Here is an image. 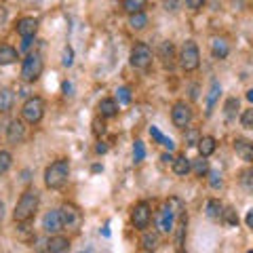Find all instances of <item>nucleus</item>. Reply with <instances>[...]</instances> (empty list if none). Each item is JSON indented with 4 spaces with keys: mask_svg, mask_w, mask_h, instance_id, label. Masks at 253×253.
I'll return each mask as SVG.
<instances>
[{
    "mask_svg": "<svg viewBox=\"0 0 253 253\" xmlns=\"http://www.w3.org/2000/svg\"><path fill=\"white\" fill-rule=\"evenodd\" d=\"M241 184L247 188V190H253V169H247V171H243L241 173Z\"/></svg>",
    "mask_w": 253,
    "mask_h": 253,
    "instance_id": "obj_38",
    "label": "nucleus"
},
{
    "mask_svg": "<svg viewBox=\"0 0 253 253\" xmlns=\"http://www.w3.org/2000/svg\"><path fill=\"white\" fill-rule=\"evenodd\" d=\"M203 4H205V0H186V6L192 11H199Z\"/></svg>",
    "mask_w": 253,
    "mask_h": 253,
    "instance_id": "obj_42",
    "label": "nucleus"
},
{
    "mask_svg": "<svg viewBox=\"0 0 253 253\" xmlns=\"http://www.w3.org/2000/svg\"><path fill=\"white\" fill-rule=\"evenodd\" d=\"M192 171H194V175H207L209 173V163H207V158L201 156V158H196V161H192Z\"/></svg>",
    "mask_w": 253,
    "mask_h": 253,
    "instance_id": "obj_26",
    "label": "nucleus"
},
{
    "mask_svg": "<svg viewBox=\"0 0 253 253\" xmlns=\"http://www.w3.org/2000/svg\"><path fill=\"white\" fill-rule=\"evenodd\" d=\"M13 99L15 95L11 89H0V112H9L13 106Z\"/></svg>",
    "mask_w": 253,
    "mask_h": 253,
    "instance_id": "obj_25",
    "label": "nucleus"
},
{
    "mask_svg": "<svg viewBox=\"0 0 253 253\" xmlns=\"http://www.w3.org/2000/svg\"><path fill=\"white\" fill-rule=\"evenodd\" d=\"M70 249V241L66 239V236H59V234H53L49 243H46V251L51 253H63Z\"/></svg>",
    "mask_w": 253,
    "mask_h": 253,
    "instance_id": "obj_16",
    "label": "nucleus"
},
{
    "mask_svg": "<svg viewBox=\"0 0 253 253\" xmlns=\"http://www.w3.org/2000/svg\"><path fill=\"white\" fill-rule=\"evenodd\" d=\"M21 116L23 121L30 125H38L44 116V101L41 97H30L26 104L21 106Z\"/></svg>",
    "mask_w": 253,
    "mask_h": 253,
    "instance_id": "obj_5",
    "label": "nucleus"
},
{
    "mask_svg": "<svg viewBox=\"0 0 253 253\" xmlns=\"http://www.w3.org/2000/svg\"><path fill=\"white\" fill-rule=\"evenodd\" d=\"M150 219H152V211H150L148 203H137L131 211V221L137 230H146L150 226Z\"/></svg>",
    "mask_w": 253,
    "mask_h": 253,
    "instance_id": "obj_9",
    "label": "nucleus"
},
{
    "mask_svg": "<svg viewBox=\"0 0 253 253\" xmlns=\"http://www.w3.org/2000/svg\"><path fill=\"white\" fill-rule=\"evenodd\" d=\"M171 121L177 129H186V126L192 123V108H190L186 101H177L173 104V110H171Z\"/></svg>",
    "mask_w": 253,
    "mask_h": 253,
    "instance_id": "obj_7",
    "label": "nucleus"
},
{
    "mask_svg": "<svg viewBox=\"0 0 253 253\" xmlns=\"http://www.w3.org/2000/svg\"><path fill=\"white\" fill-rule=\"evenodd\" d=\"M129 26H131V30H144L146 26H148V15L144 13V11H139V13H133L131 17H129Z\"/></svg>",
    "mask_w": 253,
    "mask_h": 253,
    "instance_id": "obj_24",
    "label": "nucleus"
},
{
    "mask_svg": "<svg viewBox=\"0 0 253 253\" xmlns=\"http://www.w3.org/2000/svg\"><path fill=\"white\" fill-rule=\"evenodd\" d=\"M236 110H239V99H236V97H230V99L226 101V106H224V114H226L228 121H232V118H234Z\"/></svg>",
    "mask_w": 253,
    "mask_h": 253,
    "instance_id": "obj_32",
    "label": "nucleus"
},
{
    "mask_svg": "<svg viewBox=\"0 0 253 253\" xmlns=\"http://www.w3.org/2000/svg\"><path fill=\"white\" fill-rule=\"evenodd\" d=\"M150 137H152L154 141H158V144H161V146L165 144V139H167V137H165V135H163V133H161V131H158V129H156V126H150Z\"/></svg>",
    "mask_w": 253,
    "mask_h": 253,
    "instance_id": "obj_40",
    "label": "nucleus"
},
{
    "mask_svg": "<svg viewBox=\"0 0 253 253\" xmlns=\"http://www.w3.org/2000/svg\"><path fill=\"white\" fill-rule=\"evenodd\" d=\"M175 221H177L175 211H173L169 205H165V207L158 211V215H156V230L161 234H169V232L175 230Z\"/></svg>",
    "mask_w": 253,
    "mask_h": 253,
    "instance_id": "obj_6",
    "label": "nucleus"
},
{
    "mask_svg": "<svg viewBox=\"0 0 253 253\" xmlns=\"http://www.w3.org/2000/svg\"><path fill=\"white\" fill-rule=\"evenodd\" d=\"M13 61H17V51L9 44L0 46V66H11Z\"/></svg>",
    "mask_w": 253,
    "mask_h": 253,
    "instance_id": "obj_22",
    "label": "nucleus"
},
{
    "mask_svg": "<svg viewBox=\"0 0 253 253\" xmlns=\"http://www.w3.org/2000/svg\"><path fill=\"white\" fill-rule=\"evenodd\" d=\"M2 217H4V203L0 201V221H2Z\"/></svg>",
    "mask_w": 253,
    "mask_h": 253,
    "instance_id": "obj_50",
    "label": "nucleus"
},
{
    "mask_svg": "<svg viewBox=\"0 0 253 253\" xmlns=\"http://www.w3.org/2000/svg\"><path fill=\"white\" fill-rule=\"evenodd\" d=\"M6 139L11 144H21L26 139V126H23L21 121H11L9 126H6Z\"/></svg>",
    "mask_w": 253,
    "mask_h": 253,
    "instance_id": "obj_14",
    "label": "nucleus"
},
{
    "mask_svg": "<svg viewBox=\"0 0 253 253\" xmlns=\"http://www.w3.org/2000/svg\"><path fill=\"white\" fill-rule=\"evenodd\" d=\"M42 230L49 232V234H59V230H63L61 209H53L49 213H44V217H42Z\"/></svg>",
    "mask_w": 253,
    "mask_h": 253,
    "instance_id": "obj_11",
    "label": "nucleus"
},
{
    "mask_svg": "<svg viewBox=\"0 0 253 253\" xmlns=\"http://www.w3.org/2000/svg\"><path fill=\"white\" fill-rule=\"evenodd\" d=\"M133 158H135V163H141L146 158V148L139 139L135 141V146H133Z\"/></svg>",
    "mask_w": 253,
    "mask_h": 253,
    "instance_id": "obj_36",
    "label": "nucleus"
},
{
    "mask_svg": "<svg viewBox=\"0 0 253 253\" xmlns=\"http://www.w3.org/2000/svg\"><path fill=\"white\" fill-rule=\"evenodd\" d=\"M161 161H163L165 165H167V163H171V165H173V156H171V154H163V156H161Z\"/></svg>",
    "mask_w": 253,
    "mask_h": 253,
    "instance_id": "obj_47",
    "label": "nucleus"
},
{
    "mask_svg": "<svg viewBox=\"0 0 253 253\" xmlns=\"http://www.w3.org/2000/svg\"><path fill=\"white\" fill-rule=\"evenodd\" d=\"M116 97H118V104L126 106L131 101V89L129 86H121V89H116Z\"/></svg>",
    "mask_w": 253,
    "mask_h": 253,
    "instance_id": "obj_34",
    "label": "nucleus"
},
{
    "mask_svg": "<svg viewBox=\"0 0 253 253\" xmlns=\"http://www.w3.org/2000/svg\"><path fill=\"white\" fill-rule=\"evenodd\" d=\"M205 213H207L209 219H221V213H224V205L217 199H209L205 205Z\"/></svg>",
    "mask_w": 253,
    "mask_h": 253,
    "instance_id": "obj_20",
    "label": "nucleus"
},
{
    "mask_svg": "<svg viewBox=\"0 0 253 253\" xmlns=\"http://www.w3.org/2000/svg\"><path fill=\"white\" fill-rule=\"evenodd\" d=\"M234 152L245 163H253V141L249 139H234Z\"/></svg>",
    "mask_w": 253,
    "mask_h": 253,
    "instance_id": "obj_12",
    "label": "nucleus"
},
{
    "mask_svg": "<svg viewBox=\"0 0 253 253\" xmlns=\"http://www.w3.org/2000/svg\"><path fill=\"white\" fill-rule=\"evenodd\" d=\"M6 17H9V11H6L2 4H0V26H2V23L6 21Z\"/></svg>",
    "mask_w": 253,
    "mask_h": 253,
    "instance_id": "obj_43",
    "label": "nucleus"
},
{
    "mask_svg": "<svg viewBox=\"0 0 253 253\" xmlns=\"http://www.w3.org/2000/svg\"><path fill=\"white\" fill-rule=\"evenodd\" d=\"M165 11L177 13L179 11V2H177V0H165Z\"/></svg>",
    "mask_w": 253,
    "mask_h": 253,
    "instance_id": "obj_41",
    "label": "nucleus"
},
{
    "mask_svg": "<svg viewBox=\"0 0 253 253\" xmlns=\"http://www.w3.org/2000/svg\"><path fill=\"white\" fill-rule=\"evenodd\" d=\"M228 53H230V46H228V42L224 41V38H213L211 41V55L215 59H226Z\"/></svg>",
    "mask_w": 253,
    "mask_h": 253,
    "instance_id": "obj_18",
    "label": "nucleus"
},
{
    "mask_svg": "<svg viewBox=\"0 0 253 253\" xmlns=\"http://www.w3.org/2000/svg\"><path fill=\"white\" fill-rule=\"evenodd\" d=\"M38 32V19L34 17H23L17 21V34L21 38H34Z\"/></svg>",
    "mask_w": 253,
    "mask_h": 253,
    "instance_id": "obj_13",
    "label": "nucleus"
},
{
    "mask_svg": "<svg viewBox=\"0 0 253 253\" xmlns=\"http://www.w3.org/2000/svg\"><path fill=\"white\" fill-rule=\"evenodd\" d=\"M201 137H203V135L199 133V129H188V126H186V135H184V139H186V146H188V148L199 146Z\"/></svg>",
    "mask_w": 253,
    "mask_h": 253,
    "instance_id": "obj_29",
    "label": "nucleus"
},
{
    "mask_svg": "<svg viewBox=\"0 0 253 253\" xmlns=\"http://www.w3.org/2000/svg\"><path fill=\"white\" fill-rule=\"evenodd\" d=\"M68 175H70V163L63 161V158L55 161L44 171V186L49 190H59L68 181Z\"/></svg>",
    "mask_w": 253,
    "mask_h": 253,
    "instance_id": "obj_2",
    "label": "nucleus"
},
{
    "mask_svg": "<svg viewBox=\"0 0 253 253\" xmlns=\"http://www.w3.org/2000/svg\"><path fill=\"white\" fill-rule=\"evenodd\" d=\"M241 125L245 126V129H249V131H253V108H249V110H245V112L241 114Z\"/></svg>",
    "mask_w": 253,
    "mask_h": 253,
    "instance_id": "obj_35",
    "label": "nucleus"
},
{
    "mask_svg": "<svg viewBox=\"0 0 253 253\" xmlns=\"http://www.w3.org/2000/svg\"><path fill=\"white\" fill-rule=\"evenodd\" d=\"M245 224H247L249 228H253V209H249V213H247V217H245Z\"/></svg>",
    "mask_w": 253,
    "mask_h": 253,
    "instance_id": "obj_45",
    "label": "nucleus"
},
{
    "mask_svg": "<svg viewBox=\"0 0 253 253\" xmlns=\"http://www.w3.org/2000/svg\"><path fill=\"white\" fill-rule=\"evenodd\" d=\"M165 148H167L169 150V152H173V150H175V141H173L171 137H167V139H165V144H163Z\"/></svg>",
    "mask_w": 253,
    "mask_h": 253,
    "instance_id": "obj_44",
    "label": "nucleus"
},
{
    "mask_svg": "<svg viewBox=\"0 0 253 253\" xmlns=\"http://www.w3.org/2000/svg\"><path fill=\"white\" fill-rule=\"evenodd\" d=\"M150 63H152V51H150V46L144 42H137L131 51V66L137 70H146Z\"/></svg>",
    "mask_w": 253,
    "mask_h": 253,
    "instance_id": "obj_8",
    "label": "nucleus"
},
{
    "mask_svg": "<svg viewBox=\"0 0 253 253\" xmlns=\"http://www.w3.org/2000/svg\"><path fill=\"white\" fill-rule=\"evenodd\" d=\"M192 171V161L186 156V154H181V156H177V158H173V173L175 175H188V173Z\"/></svg>",
    "mask_w": 253,
    "mask_h": 253,
    "instance_id": "obj_17",
    "label": "nucleus"
},
{
    "mask_svg": "<svg viewBox=\"0 0 253 253\" xmlns=\"http://www.w3.org/2000/svg\"><path fill=\"white\" fill-rule=\"evenodd\" d=\"M161 57L165 61V66L171 68V63H173V44L171 42H163L161 44Z\"/></svg>",
    "mask_w": 253,
    "mask_h": 253,
    "instance_id": "obj_31",
    "label": "nucleus"
},
{
    "mask_svg": "<svg viewBox=\"0 0 253 253\" xmlns=\"http://www.w3.org/2000/svg\"><path fill=\"white\" fill-rule=\"evenodd\" d=\"M97 110H99V114L104 118H112V116L118 114V101L116 99H101Z\"/></svg>",
    "mask_w": 253,
    "mask_h": 253,
    "instance_id": "obj_19",
    "label": "nucleus"
},
{
    "mask_svg": "<svg viewBox=\"0 0 253 253\" xmlns=\"http://www.w3.org/2000/svg\"><path fill=\"white\" fill-rule=\"evenodd\" d=\"M221 219L226 221L228 226H239V215H236V211L232 209V207H228V209H224V213H221Z\"/></svg>",
    "mask_w": 253,
    "mask_h": 253,
    "instance_id": "obj_33",
    "label": "nucleus"
},
{
    "mask_svg": "<svg viewBox=\"0 0 253 253\" xmlns=\"http://www.w3.org/2000/svg\"><path fill=\"white\" fill-rule=\"evenodd\" d=\"M30 46H32V38H23V44H21V49H23V51H28Z\"/></svg>",
    "mask_w": 253,
    "mask_h": 253,
    "instance_id": "obj_46",
    "label": "nucleus"
},
{
    "mask_svg": "<svg viewBox=\"0 0 253 253\" xmlns=\"http://www.w3.org/2000/svg\"><path fill=\"white\" fill-rule=\"evenodd\" d=\"M95 150H97V154H104L106 152V150H108V146H104V144H99L97 148H95Z\"/></svg>",
    "mask_w": 253,
    "mask_h": 253,
    "instance_id": "obj_49",
    "label": "nucleus"
},
{
    "mask_svg": "<svg viewBox=\"0 0 253 253\" xmlns=\"http://www.w3.org/2000/svg\"><path fill=\"white\" fill-rule=\"evenodd\" d=\"M209 186L213 190H219L221 186H224V179H221V175L217 171H209Z\"/></svg>",
    "mask_w": 253,
    "mask_h": 253,
    "instance_id": "obj_37",
    "label": "nucleus"
},
{
    "mask_svg": "<svg viewBox=\"0 0 253 253\" xmlns=\"http://www.w3.org/2000/svg\"><path fill=\"white\" fill-rule=\"evenodd\" d=\"M186 226H188V217H186V213H181L175 221V245L179 251L184 249V243H186Z\"/></svg>",
    "mask_w": 253,
    "mask_h": 253,
    "instance_id": "obj_15",
    "label": "nucleus"
},
{
    "mask_svg": "<svg viewBox=\"0 0 253 253\" xmlns=\"http://www.w3.org/2000/svg\"><path fill=\"white\" fill-rule=\"evenodd\" d=\"M42 68H44V63H42L41 55L30 53L21 63V78L26 83H36L38 78H41V74H42Z\"/></svg>",
    "mask_w": 253,
    "mask_h": 253,
    "instance_id": "obj_3",
    "label": "nucleus"
},
{
    "mask_svg": "<svg viewBox=\"0 0 253 253\" xmlns=\"http://www.w3.org/2000/svg\"><path fill=\"white\" fill-rule=\"evenodd\" d=\"M63 91L66 95H72V83H63Z\"/></svg>",
    "mask_w": 253,
    "mask_h": 253,
    "instance_id": "obj_48",
    "label": "nucleus"
},
{
    "mask_svg": "<svg viewBox=\"0 0 253 253\" xmlns=\"http://www.w3.org/2000/svg\"><path fill=\"white\" fill-rule=\"evenodd\" d=\"M11 165H13L11 152H6V150H0V177H2L4 173L11 169Z\"/></svg>",
    "mask_w": 253,
    "mask_h": 253,
    "instance_id": "obj_30",
    "label": "nucleus"
},
{
    "mask_svg": "<svg viewBox=\"0 0 253 253\" xmlns=\"http://www.w3.org/2000/svg\"><path fill=\"white\" fill-rule=\"evenodd\" d=\"M199 152H201V156L209 158L213 152H215V139H213L211 135H203L201 141H199Z\"/></svg>",
    "mask_w": 253,
    "mask_h": 253,
    "instance_id": "obj_21",
    "label": "nucleus"
},
{
    "mask_svg": "<svg viewBox=\"0 0 253 253\" xmlns=\"http://www.w3.org/2000/svg\"><path fill=\"white\" fill-rule=\"evenodd\" d=\"M61 217H63V228L78 230V226H81V221H83V213L78 211V207H74V205L66 203L61 207Z\"/></svg>",
    "mask_w": 253,
    "mask_h": 253,
    "instance_id": "obj_10",
    "label": "nucleus"
},
{
    "mask_svg": "<svg viewBox=\"0 0 253 253\" xmlns=\"http://www.w3.org/2000/svg\"><path fill=\"white\" fill-rule=\"evenodd\" d=\"M144 0H123V9L133 15V13H139V11H144Z\"/></svg>",
    "mask_w": 253,
    "mask_h": 253,
    "instance_id": "obj_28",
    "label": "nucleus"
},
{
    "mask_svg": "<svg viewBox=\"0 0 253 253\" xmlns=\"http://www.w3.org/2000/svg\"><path fill=\"white\" fill-rule=\"evenodd\" d=\"M219 93H221V86L217 81H213L211 83V89H209V95H207V114L213 112V108H215V101L219 97Z\"/></svg>",
    "mask_w": 253,
    "mask_h": 253,
    "instance_id": "obj_23",
    "label": "nucleus"
},
{
    "mask_svg": "<svg viewBox=\"0 0 253 253\" xmlns=\"http://www.w3.org/2000/svg\"><path fill=\"white\" fill-rule=\"evenodd\" d=\"M247 99H249L251 104H253V89H249V91H247Z\"/></svg>",
    "mask_w": 253,
    "mask_h": 253,
    "instance_id": "obj_51",
    "label": "nucleus"
},
{
    "mask_svg": "<svg viewBox=\"0 0 253 253\" xmlns=\"http://www.w3.org/2000/svg\"><path fill=\"white\" fill-rule=\"evenodd\" d=\"M61 63L66 68H70L74 63V51H72V46H66V49H63V59H61Z\"/></svg>",
    "mask_w": 253,
    "mask_h": 253,
    "instance_id": "obj_39",
    "label": "nucleus"
},
{
    "mask_svg": "<svg viewBox=\"0 0 253 253\" xmlns=\"http://www.w3.org/2000/svg\"><path fill=\"white\" fill-rule=\"evenodd\" d=\"M38 205H41V194H38L36 190H28V192H23L21 199L17 201V205H15V211H13L15 221L23 224V221L32 219L36 215V211H38Z\"/></svg>",
    "mask_w": 253,
    "mask_h": 253,
    "instance_id": "obj_1",
    "label": "nucleus"
},
{
    "mask_svg": "<svg viewBox=\"0 0 253 253\" xmlns=\"http://www.w3.org/2000/svg\"><path fill=\"white\" fill-rule=\"evenodd\" d=\"M179 66L184 68L186 72H194V70L201 66V51H199V46H196L194 41H186L184 46H181Z\"/></svg>",
    "mask_w": 253,
    "mask_h": 253,
    "instance_id": "obj_4",
    "label": "nucleus"
},
{
    "mask_svg": "<svg viewBox=\"0 0 253 253\" xmlns=\"http://www.w3.org/2000/svg\"><path fill=\"white\" fill-rule=\"evenodd\" d=\"M158 234L161 232H144V239H141V245H144L146 251H154L158 245Z\"/></svg>",
    "mask_w": 253,
    "mask_h": 253,
    "instance_id": "obj_27",
    "label": "nucleus"
}]
</instances>
